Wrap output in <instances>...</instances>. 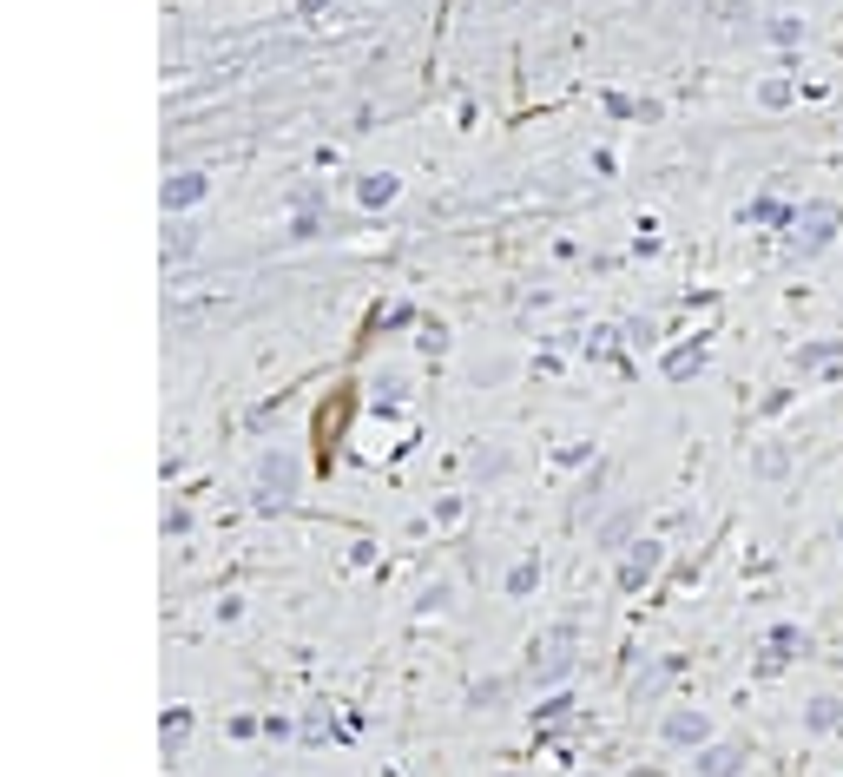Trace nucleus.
<instances>
[{
    "instance_id": "obj_3",
    "label": "nucleus",
    "mask_w": 843,
    "mask_h": 777,
    "mask_svg": "<svg viewBox=\"0 0 843 777\" xmlns=\"http://www.w3.org/2000/svg\"><path fill=\"white\" fill-rule=\"evenodd\" d=\"M837 356H843V343H817V349H804L797 363H804V369H824V363H837Z\"/></svg>"
},
{
    "instance_id": "obj_4",
    "label": "nucleus",
    "mask_w": 843,
    "mask_h": 777,
    "mask_svg": "<svg viewBox=\"0 0 843 777\" xmlns=\"http://www.w3.org/2000/svg\"><path fill=\"white\" fill-rule=\"evenodd\" d=\"M672 738H679V745L685 738H705V718H672Z\"/></svg>"
},
{
    "instance_id": "obj_1",
    "label": "nucleus",
    "mask_w": 843,
    "mask_h": 777,
    "mask_svg": "<svg viewBox=\"0 0 843 777\" xmlns=\"http://www.w3.org/2000/svg\"><path fill=\"white\" fill-rule=\"evenodd\" d=\"M830 224H837V211H824V205H811L804 218H791V251L797 257L824 251V244H830Z\"/></svg>"
},
{
    "instance_id": "obj_2",
    "label": "nucleus",
    "mask_w": 843,
    "mask_h": 777,
    "mask_svg": "<svg viewBox=\"0 0 843 777\" xmlns=\"http://www.w3.org/2000/svg\"><path fill=\"white\" fill-rule=\"evenodd\" d=\"M732 771H745V751H738V745L705 751V764H699V777H732Z\"/></svg>"
}]
</instances>
